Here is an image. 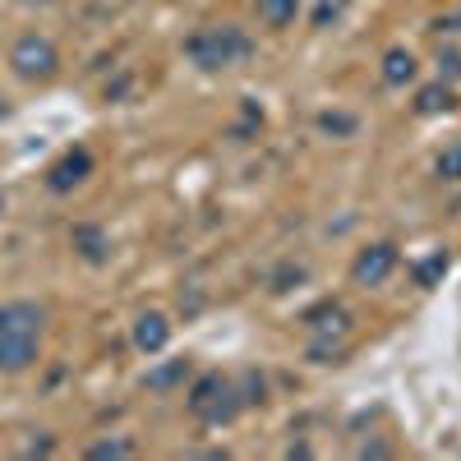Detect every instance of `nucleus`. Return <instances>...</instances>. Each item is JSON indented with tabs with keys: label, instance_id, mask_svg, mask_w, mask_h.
<instances>
[{
	"label": "nucleus",
	"instance_id": "nucleus-1",
	"mask_svg": "<svg viewBox=\"0 0 461 461\" xmlns=\"http://www.w3.org/2000/svg\"><path fill=\"white\" fill-rule=\"evenodd\" d=\"M42 304L19 300V304H0V369L19 374L37 360V341H42Z\"/></svg>",
	"mask_w": 461,
	"mask_h": 461
},
{
	"label": "nucleus",
	"instance_id": "nucleus-2",
	"mask_svg": "<svg viewBox=\"0 0 461 461\" xmlns=\"http://www.w3.org/2000/svg\"><path fill=\"white\" fill-rule=\"evenodd\" d=\"M185 51H189V60L203 65V69H221V65H236V60L249 56V37L240 28L221 23V28H208L199 37H189Z\"/></svg>",
	"mask_w": 461,
	"mask_h": 461
},
{
	"label": "nucleus",
	"instance_id": "nucleus-3",
	"mask_svg": "<svg viewBox=\"0 0 461 461\" xmlns=\"http://www.w3.org/2000/svg\"><path fill=\"white\" fill-rule=\"evenodd\" d=\"M240 393H236V383L230 378H221V374H208V378H199V388H194V397H189V411H194L199 420H208V425H221V420H230L240 411Z\"/></svg>",
	"mask_w": 461,
	"mask_h": 461
},
{
	"label": "nucleus",
	"instance_id": "nucleus-4",
	"mask_svg": "<svg viewBox=\"0 0 461 461\" xmlns=\"http://www.w3.org/2000/svg\"><path fill=\"white\" fill-rule=\"evenodd\" d=\"M10 65H14L19 79H51V74L60 69V56H56V47L47 42V37L28 32V37H19V42H14Z\"/></svg>",
	"mask_w": 461,
	"mask_h": 461
},
{
	"label": "nucleus",
	"instance_id": "nucleus-5",
	"mask_svg": "<svg viewBox=\"0 0 461 461\" xmlns=\"http://www.w3.org/2000/svg\"><path fill=\"white\" fill-rule=\"evenodd\" d=\"M88 171H93V152L88 148H74V152H65V158L47 171V185L56 189V194H69L74 185L88 180Z\"/></svg>",
	"mask_w": 461,
	"mask_h": 461
},
{
	"label": "nucleus",
	"instance_id": "nucleus-6",
	"mask_svg": "<svg viewBox=\"0 0 461 461\" xmlns=\"http://www.w3.org/2000/svg\"><path fill=\"white\" fill-rule=\"evenodd\" d=\"M397 267V245H369L360 258H356V267H351V277H356V286H378L383 277H388Z\"/></svg>",
	"mask_w": 461,
	"mask_h": 461
},
{
	"label": "nucleus",
	"instance_id": "nucleus-7",
	"mask_svg": "<svg viewBox=\"0 0 461 461\" xmlns=\"http://www.w3.org/2000/svg\"><path fill=\"white\" fill-rule=\"evenodd\" d=\"M167 337H171V323L162 314H143L134 323V346H139V351H162Z\"/></svg>",
	"mask_w": 461,
	"mask_h": 461
},
{
	"label": "nucleus",
	"instance_id": "nucleus-8",
	"mask_svg": "<svg viewBox=\"0 0 461 461\" xmlns=\"http://www.w3.org/2000/svg\"><path fill=\"white\" fill-rule=\"evenodd\" d=\"M74 249H79L88 263H102L106 249H111V240H106L102 226H74Z\"/></svg>",
	"mask_w": 461,
	"mask_h": 461
},
{
	"label": "nucleus",
	"instance_id": "nucleus-9",
	"mask_svg": "<svg viewBox=\"0 0 461 461\" xmlns=\"http://www.w3.org/2000/svg\"><path fill=\"white\" fill-rule=\"evenodd\" d=\"M383 79H388V84H406V79H415V56L402 51V47H393L388 56H383Z\"/></svg>",
	"mask_w": 461,
	"mask_h": 461
},
{
	"label": "nucleus",
	"instance_id": "nucleus-10",
	"mask_svg": "<svg viewBox=\"0 0 461 461\" xmlns=\"http://www.w3.org/2000/svg\"><path fill=\"white\" fill-rule=\"evenodd\" d=\"M300 10V0H258V19L273 23V28H286Z\"/></svg>",
	"mask_w": 461,
	"mask_h": 461
},
{
	"label": "nucleus",
	"instance_id": "nucleus-11",
	"mask_svg": "<svg viewBox=\"0 0 461 461\" xmlns=\"http://www.w3.org/2000/svg\"><path fill=\"white\" fill-rule=\"evenodd\" d=\"M185 374H189V365H185V360H171V365H162V369H152L143 383H148L152 393H167V388H176V383H180Z\"/></svg>",
	"mask_w": 461,
	"mask_h": 461
},
{
	"label": "nucleus",
	"instance_id": "nucleus-12",
	"mask_svg": "<svg viewBox=\"0 0 461 461\" xmlns=\"http://www.w3.org/2000/svg\"><path fill=\"white\" fill-rule=\"evenodd\" d=\"M447 106H452V93L443 84H434V88H425V93L415 97V111L420 115H434V111H447Z\"/></svg>",
	"mask_w": 461,
	"mask_h": 461
},
{
	"label": "nucleus",
	"instance_id": "nucleus-13",
	"mask_svg": "<svg viewBox=\"0 0 461 461\" xmlns=\"http://www.w3.org/2000/svg\"><path fill=\"white\" fill-rule=\"evenodd\" d=\"M443 273H447V254H434V258H425V263L415 267V282H420V286H434Z\"/></svg>",
	"mask_w": 461,
	"mask_h": 461
},
{
	"label": "nucleus",
	"instance_id": "nucleus-14",
	"mask_svg": "<svg viewBox=\"0 0 461 461\" xmlns=\"http://www.w3.org/2000/svg\"><path fill=\"white\" fill-rule=\"evenodd\" d=\"M438 176H443V180H461V143L443 148V158H438Z\"/></svg>",
	"mask_w": 461,
	"mask_h": 461
},
{
	"label": "nucleus",
	"instance_id": "nucleus-15",
	"mask_svg": "<svg viewBox=\"0 0 461 461\" xmlns=\"http://www.w3.org/2000/svg\"><path fill=\"white\" fill-rule=\"evenodd\" d=\"M319 125H323L328 134H356V115H341V111H328V115H319Z\"/></svg>",
	"mask_w": 461,
	"mask_h": 461
},
{
	"label": "nucleus",
	"instance_id": "nucleus-16",
	"mask_svg": "<svg viewBox=\"0 0 461 461\" xmlns=\"http://www.w3.org/2000/svg\"><path fill=\"white\" fill-rule=\"evenodd\" d=\"M130 452H134V447H130L125 438H111V443H97V447H93L97 461H106V456H130Z\"/></svg>",
	"mask_w": 461,
	"mask_h": 461
},
{
	"label": "nucleus",
	"instance_id": "nucleus-17",
	"mask_svg": "<svg viewBox=\"0 0 461 461\" xmlns=\"http://www.w3.org/2000/svg\"><path fill=\"white\" fill-rule=\"evenodd\" d=\"M337 14H341V0H323V5H319V19H314V23H319V28H328V19H337Z\"/></svg>",
	"mask_w": 461,
	"mask_h": 461
},
{
	"label": "nucleus",
	"instance_id": "nucleus-18",
	"mask_svg": "<svg viewBox=\"0 0 461 461\" xmlns=\"http://www.w3.org/2000/svg\"><path fill=\"white\" fill-rule=\"evenodd\" d=\"M438 65H443V69L452 74V79H461V56H456V51H447V56H443Z\"/></svg>",
	"mask_w": 461,
	"mask_h": 461
},
{
	"label": "nucleus",
	"instance_id": "nucleus-19",
	"mask_svg": "<svg viewBox=\"0 0 461 461\" xmlns=\"http://www.w3.org/2000/svg\"><path fill=\"white\" fill-rule=\"evenodd\" d=\"M0 212H5V194H0Z\"/></svg>",
	"mask_w": 461,
	"mask_h": 461
}]
</instances>
